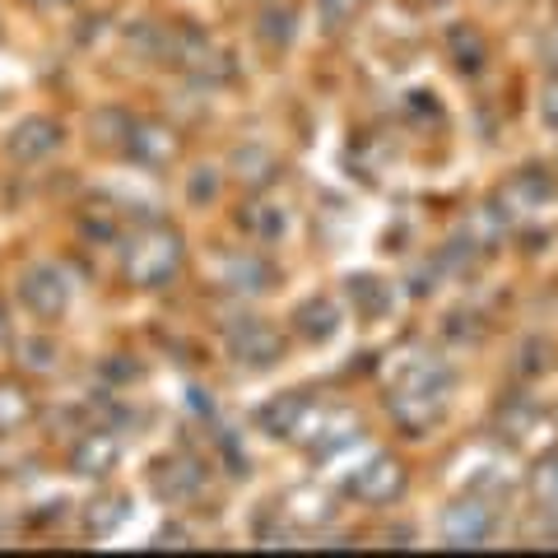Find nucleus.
Returning a JSON list of instances; mask_svg holds the SVG:
<instances>
[{"label":"nucleus","mask_w":558,"mask_h":558,"mask_svg":"<svg viewBox=\"0 0 558 558\" xmlns=\"http://www.w3.org/2000/svg\"><path fill=\"white\" fill-rule=\"evenodd\" d=\"M303 330L307 336H326V330H336V317H330V303H312L303 312Z\"/></svg>","instance_id":"1"},{"label":"nucleus","mask_w":558,"mask_h":558,"mask_svg":"<svg viewBox=\"0 0 558 558\" xmlns=\"http://www.w3.org/2000/svg\"><path fill=\"white\" fill-rule=\"evenodd\" d=\"M545 121H549V131H558V84L545 89Z\"/></svg>","instance_id":"3"},{"label":"nucleus","mask_w":558,"mask_h":558,"mask_svg":"<svg viewBox=\"0 0 558 558\" xmlns=\"http://www.w3.org/2000/svg\"><path fill=\"white\" fill-rule=\"evenodd\" d=\"M535 488H539V498L554 502V508H558V461H545V465H539Z\"/></svg>","instance_id":"2"}]
</instances>
